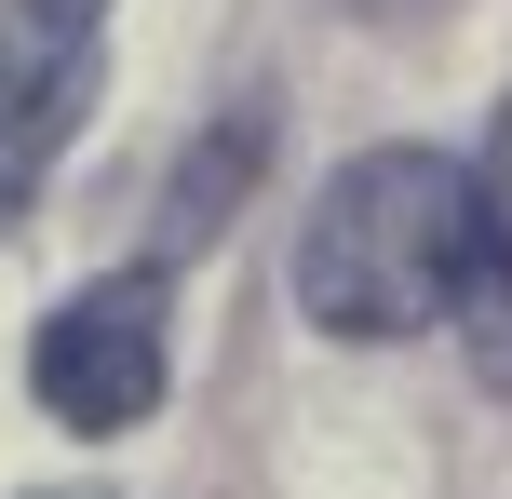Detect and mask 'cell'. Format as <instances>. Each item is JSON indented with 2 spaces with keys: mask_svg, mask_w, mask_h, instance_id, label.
Masks as SVG:
<instances>
[{
  "mask_svg": "<svg viewBox=\"0 0 512 499\" xmlns=\"http://www.w3.org/2000/svg\"><path fill=\"white\" fill-rule=\"evenodd\" d=\"M108 68V0H0V216L54 176Z\"/></svg>",
  "mask_w": 512,
  "mask_h": 499,
  "instance_id": "cell-3",
  "label": "cell"
},
{
  "mask_svg": "<svg viewBox=\"0 0 512 499\" xmlns=\"http://www.w3.org/2000/svg\"><path fill=\"white\" fill-rule=\"evenodd\" d=\"M256 162H270V108H230V122H216L203 149L176 162V189H162V257L230 230V216H243V189H256Z\"/></svg>",
  "mask_w": 512,
  "mask_h": 499,
  "instance_id": "cell-4",
  "label": "cell"
},
{
  "mask_svg": "<svg viewBox=\"0 0 512 499\" xmlns=\"http://www.w3.org/2000/svg\"><path fill=\"white\" fill-rule=\"evenodd\" d=\"M27 392L68 432H135L149 419V405L176 392V284H162V257H135V270H108V284H81L68 311H41Z\"/></svg>",
  "mask_w": 512,
  "mask_h": 499,
  "instance_id": "cell-2",
  "label": "cell"
},
{
  "mask_svg": "<svg viewBox=\"0 0 512 499\" xmlns=\"http://www.w3.org/2000/svg\"><path fill=\"white\" fill-rule=\"evenodd\" d=\"M459 338H472V365L512 392V189H499V230H486V270H472V297H459Z\"/></svg>",
  "mask_w": 512,
  "mask_h": 499,
  "instance_id": "cell-5",
  "label": "cell"
},
{
  "mask_svg": "<svg viewBox=\"0 0 512 499\" xmlns=\"http://www.w3.org/2000/svg\"><path fill=\"white\" fill-rule=\"evenodd\" d=\"M486 230H499V176H472L459 149H364L324 176V203L297 230V311L351 351L459 324Z\"/></svg>",
  "mask_w": 512,
  "mask_h": 499,
  "instance_id": "cell-1",
  "label": "cell"
}]
</instances>
